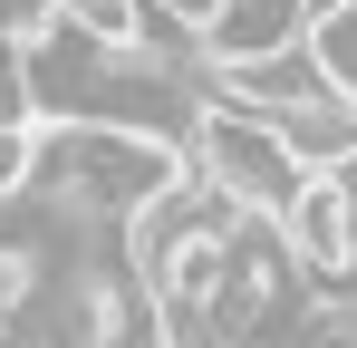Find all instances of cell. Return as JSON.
Returning <instances> with one entry per match:
<instances>
[{"label": "cell", "mask_w": 357, "mask_h": 348, "mask_svg": "<svg viewBox=\"0 0 357 348\" xmlns=\"http://www.w3.org/2000/svg\"><path fill=\"white\" fill-rule=\"evenodd\" d=\"M193 165L213 174L241 213H280L299 184H309V155L290 145V126L261 116V107H241V97H203V116H193Z\"/></svg>", "instance_id": "cell-1"}, {"label": "cell", "mask_w": 357, "mask_h": 348, "mask_svg": "<svg viewBox=\"0 0 357 348\" xmlns=\"http://www.w3.org/2000/svg\"><path fill=\"white\" fill-rule=\"evenodd\" d=\"M280 242L299 252L309 281H357V184H348V165H309V184L280 203Z\"/></svg>", "instance_id": "cell-2"}, {"label": "cell", "mask_w": 357, "mask_h": 348, "mask_svg": "<svg viewBox=\"0 0 357 348\" xmlns=\"http://www.w3.org/2000/svg\"><path fill=\"white\" fill-rule=\"evenodd\" d=\"M319 29V0H213L203 10V68H241V58H280V49H309Z\"/></svg>", "instance_id": "cell-3"}, {"label": "cell", "mask_w": 357, "mask_h": 348, "mask_svg": "<svg viewBox=\"0 0 357 348\" xmlns=\"http://www.w3.org/2000/svg\"><path fill=\"white\" fill-rule=\"evenodd\" d=\"M49 165V116H0V203H20Z\"/></svg>", "instance_id": "cell-4"}, {"label": "cell", "mask_w": 357, "mask_h": 348, "mask_svg": "<svg viewBox=\"0 0 357 348\" xmlns=\"http://www.w3.org/2000/svg\"><path fill=\"white\" fill-rule=\"evenodd\" d=\"M68 20L87 29V39H107V49H135V39H155V20H145V0H59Z\"/></svg>", "instance_id": "cell-5"}, {"label": "cell", "mask_w": 357, "mask_h": 348, "mask_svg": "<svg viewBox=\"0 0 357 348\" xmlns=\"http://www.w3.org/2000/svg\"><path fill=\"white\" fill-rule=\"evenodd\" d=\"M319 58L338 68V87H348V97H357V0H338V10L319 20Z\"/></svg>", "instance_id": "cell-6"}, {"label": "cell", "mask_w": 357, "mask_h": 348, "mask_svg": "<svg viewBox=\"0 0 357 348\" xmlns=\"http://www.w3.org/2000/svg\"><path fill=\"white\" fill-rule=\"evenodd\" d=\"M0 87H10V29H0Z\"/></svg>", "instance_id": "cell-7"}]
</instances>
